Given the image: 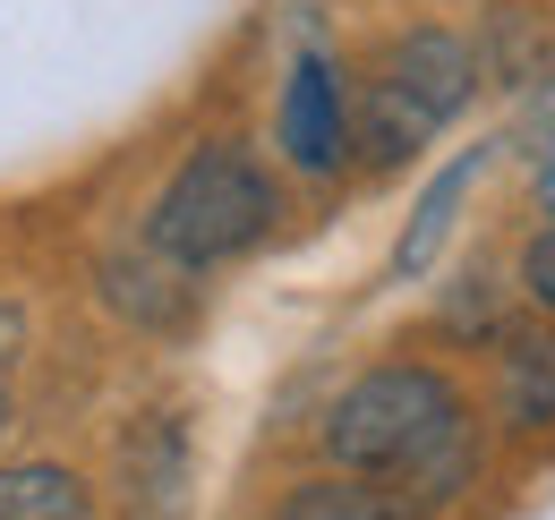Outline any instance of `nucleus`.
Masks as SVG:
<instances>
[{"mask_svg": "<svg viewBox=\"0 0 555 520\" xmlns=\"http://www.w3.org/2000/svg\"><path fill=\"white\" fill-rule=\"evenodd\" d=\"M282 154L308 180H334L350 162V94L334 77V61H317V52H299L291 86H282Z\"/></svg>", "mask_w": 555, "mask_h": 520, "instance_id": "3", "label": "nucleus"}, {"mask_svg": "<svg viewBox=\"0 0 555 520\" xmlns=\"http://www.w3.org/2000/svg\"><path fill=\"white\" fill-rule=\"evenodd\" d=\"M427 136H436V120L418 112V103L393 86V77H376V86L359 94V112H350V154H359V162H376V171L411 162Z\"/></svg>", "mask_w": 555, "mask_h": 520, "instance_id": "8", "label": "nucleus"}, {"mask_svg": "<svg viewBox=\"0 0 555 520\" xmlns=\"http://www.w3.org/2000/svg\"><path fill=\"white\" fill-rule=\"evenodd\" d=\"M120 478H129V512L138 520H180L189 512V427L171 410H145L120 444Z\"/></svg>", "mask_w": 555, "mask_h": 520, "instance_id": "5", "label": "nucleus"}, {"mask_svg": "<svg viewBox=\"0 0 555 520\" xmlns=\"http://www.w3.org/2000/svg\"><path fill=\"white\" fill-rule=\"evenodd\" d=\"M385 77H393L418 112L444 129V120L470 103V86H479V52H470L453 26H411V35L385 52Z\"/></svg>", "mask_w": 555, "mask_h": 520, "instance_id": "4", "label": "nucleus"}, {"mask_svg": "<svg viewBox=\"0 0 555 520\" xmlns=\"http://www.w3.org/2000/svg\"><path fill=\"white\" fill-rule=\"evenodd\" d=\"M282 520H427V504H411L402 486L367 478V469H343V478H308L282 495Z\"/></svg>", "mask_w": 555, "mask_h": 520, "instance_id": "9", "label": "nucleus"}, {"mask_svg": "<svg viewBox=\"0 0 555 520\" xmlns=\"http://www.w3.org/2000/svg\"><path fill=\"white\" fill-rule=\"evenodd\" d=\"M17 359H26V308H17V299H0V376H9Z\"/></svg>", "mask_w": 555, "mask_h": 520, "instance_id": "13", "label": "nucleus"}, {"mask_svg": "<svg viewBox=\"0 0 555 520\" xmlns=\"http://www.w3.org/2000/svg\"><path fill=\"white\" fill-rule=\"evenodd\" d=\"M103 308H112V316H129V325H145V333H180L189 316H197L189 264L154 257V248H138V257H112V264H103Z\"/></svg>", "mask_w": 555, "mask_h": 520, "instance_id": "6", "label": "nucleus"}, {"mask_svg": "<svg viewBox=\"0 0 555 520\" xmlns=\"http://www.w3.org/2000/svg\"><path fill=\"white\" fill-rule=\"evenodd\" d=\"M274 222H282V188L266 180V162L248 145L214 136V145H197L171 171V188L154 196L145 248L189 264V273H206V264H231V257H248L257 239H274Z\"/></svg>", "mask_w": 555, "mask_h": 520, "instance_id": "2", "label": "nucleus"}, {"mask_svg": "<svg viewBox=\"0 0 555 520\" xmlns=\"http://www.w3.org/2000/svg\"><path fill=\"white\" fill-rule=\"evenodd\" d=\"M0 435H9V401H0Z\"/></svg>", "mask_w": 555, "mask_h": 520, "instance_id": "14", "label": "nucleus"}, {"mask_svg": "<svg viewBox=\"0 0 555 520\" xmlns=\"http://www.w3.org/2000/svg\"><path fill=\"white\" fill-rule=\"evenodd\" d=\"M470 171H479V154H462L436 188L418 196L411 231H402V248H393V273H427V257H436V239H444V222H453V205H462V188H470Z\"/></svg>", "mask_w": 555, "mask_h": 520, "instance_id": "11", "label": "nucleus"}, {"mask_svg": "<svg viewBox=\"0 0 555 520\" xmlns=\"http://www.w3.org/2000/svg\"><path fill=\"white\" fill-rule=\"evenodd\" d=\"M325 453L367 478H402L411 504H453L470 486V410L436 367H367L325 410Z\"/></svg>", "mask_w": 555, "mask_h": 520, "instance_id": "1", "label": "nucleus"}, {"mask_svg": "<svg viewBox=\"0 0 555 520\" xmlns=\"http://www.w3.org/2000/svg\"><path fill=\"white\" fill-rule=\"evenodd\" d=\"M521 290H530V299H539V308L555 316V222L539 231V239H530V257H521Z\"/></svg>", "mask_w": 555, "mask_h": 520, "instance_id": "12", "label": "nucleus"}, {"mask_svg": "<svg viewBox=\"0 0 555 520\" xmlns=\"http://www.w3.org/2000/svg\"><path fill=\"white\" fill-rule=\"evenodd\" d=\"M0 520H94V495L69 460H17L0 469Z\"/></svg>", "mask_w": 555, "mask_h": 520, "instance_id": "10", "label": "nucleus"}, {"mask_svg": "<svg viewBox=\"0 0 555 520\" xmlns=\"http://www.w3.org/2000/svg\"><path fill=\"white\" fill-rule=\"evenodd\" d=\"M495 410L521 435L555 427V325H530L495 350Z\"/></svg>", "mask_w": 555, "mask_h": 520, "instance_id": "7", "label": "nucleus"}]
</instances>
